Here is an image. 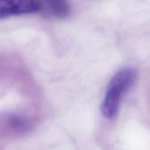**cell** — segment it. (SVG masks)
<instances>
[{"instance_id": "obj_1", "label": "cell", "mask_w": 150, "mask_h": 150, "mask_svg": "<svg viewBox=\"0 0 150 150\" xmlns=\"http://www.w3.org/2000/svg\"><path fill=\"white\" fill-rule=\"evenodd\" d=\"M136 78L137 71L132 67L123 68L113 76L101 104V111L106 118L112 119L117 116L123 96L134 85Z\"/></svg>"}, {"instance_id": "obj_2", "label": "cell", "mask_w": 150, "mask_h": 150, "mask_svg": "<svg viewBox=\"0 0 150 150\" xmlns=\"http://www.w3.org/2000/svg\"><path fill=\"white\" fill-rule=\"evenodd\" d=\"M41 10L40 0H0V19L35 13Z\"/></svg>"}, {"instance_id": "obj_3", "label": "cell", "mask_w": 150, "mask_h": 150, "mask_svg": "<svg viewBox=\"0 0 150 150\" xmlns=\"http://www.w3.org/2000/svg\"><path fill=\"white\" fill-rule=\"evenodd\" d=\"M42 9H45L54 17L65 18L69 14L70 6L68 0H40Z\"/></svg>"}]
</instances>
